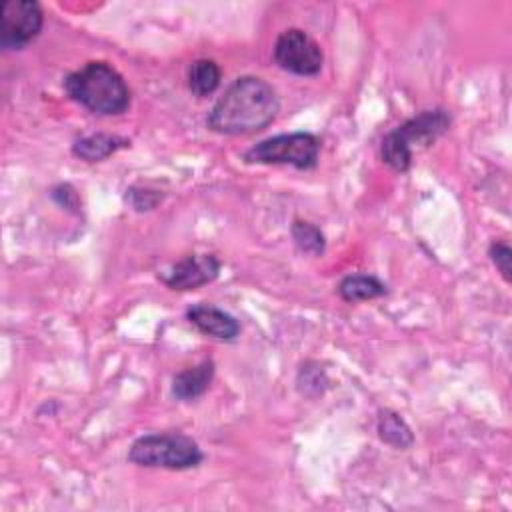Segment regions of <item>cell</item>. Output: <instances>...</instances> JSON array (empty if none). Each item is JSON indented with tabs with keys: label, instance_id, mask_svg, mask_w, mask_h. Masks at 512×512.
<instances>
[{
	"label": "cell",
	"instance_id": "1",
	"mask_svg": "<svg viewBox=\"0 0 512 512\" xmlns=\"http://www.w3.org/2000/svg\"><path fill=\"white\" fill-rule=\"evenodd\" d=\"M276 90L258 76L236 78L212 106L206 124L226 136L254 134L266 128L278 114Z\"/></svg>",
	"mask_w": 512,
	"mask_h": 512
},
{
	"label": "cell",
	"instance_id": "2",
	"mask_svg": "<svg viewBox=\"0 0 512 512\" xmlns=\"http://www.w3.org/2000/svg\"><path fill=\"white\" fill-rule=\"evenodd\" d=\"M68 96L98 116H116L128 110L130 90L124 78L106 62H88L64 80Z\"/></svg>",
	"mask_w": 512,
	"mask_h": 512
},
{
	"label": "cell",
	"instance_id": "3",
	"mask_svg": "<svg viewBox=\"0 0 512 512\" xmlns=\"http://www.w3.org/2000/svg\"><path fill=\"white\" fill-rule=\"evenodd\" d=\"M450 128V114L442 108L424 110L382 138V160L396 172H406L412 164L414 144H432Z\"/></svg>",
	"mask_w": 512,
	"mask_h": 512
},
{
	"label": "cell",
	"instance_id": "4",
	"mask_svg": "<svg viewBox=\"0 0 512 512\" xmlns=\"http://www.w3.org/2000/svg\"><path fill=\"white\" fill-rule=\"evenodd\" d=\"M128 460L146 468L188 470L202 462V450L186 434H146L134 440Z\"/></svg>",
	"mask_w": 512,
	"mask_h": 512
},
{
	"label": "cell",
	"instance_id": "5",
	"mask_svg": "<svg viewBox=\"0 0 512 512\" xmlns=\"http://www.w3.org/2000/svg\"><path fill=\"white\" fill-rule=\"evenodd\" d=\"M320 140L310 132H292L266 138L244 152L248 164H290L298 170H310L318 164Z\"/></svg>",
	"mask_w": 512,
	"mask_h": 512
},
{
	"label": "cell",
	"instance_id": "6",
	"mask_svg": "<svg viewBox=\"0 0 512 512\" xmlns=\"http://www.w3.org/2000/svg\"><path fill=\"white\" fill-rule=\"evenodd\" d=\"M42 8L34 0H6L0 8V46L20 50L42 30Z\"/></svg>",
	"mask_w": 512,
	"mask_h": 512
},
{
	"label": "cell",
	"instance_id": "7",
	"mask_svg": "<svg viewBox=\"0 0 512 512\" xmlns=\"http://www.w3.org/2000/svg\"><path fill=\"white\" fill-rule=\"evenodd\" d=\"M274 60L282 70L298 76H316L322 70L320 46L300 28L284 30L274 42Z\"/></svg>",
	"mask_w": 512,
	"mask_h": 512
},
{
	"label": "cell",
	"instance_id": "8",
	"mask_svg": "<svg viewBox=\"0 0 512 512\" xmlns=\"http://www.w3.org/2000/svg\"><path fill=\"white\" fill-rule=\"evenodd\" d=\"M220 274V260L214 254H190L176 262L162 282L172 290H194L210 284Z\"/></svg>",
	"mask_w": 512,
	"mask_h": 512
},
{
	"label": "cell",
	"instance_id": "9",
	"mask_svg": "<svg viewBox=\"0 0 512 512\" xmlns=\"http://www.w3.org/2000/svg\"><path fill=\"white\" fill-rule=\"evenodd\" d=\"M186 318L192 326H196L202 334L210 336V338H216V340H234L238 334H240V324L238 320L212 306V304H206V302H200V304H194L188 308L186 312Z\"/></svg>",
	"mask_w": 512,
	"mask_h": 512
},
{
	"label": "cell",
	"instance_id": "10",
	"mask_svg": "<svg viewBox=\"0 0 512 512\" xmlns=\"http://www.w3.org/2000/svg\"><path fill=\"white\" fill-rule=\"evenodd\" d=\"M214 378V362L212 360H204L192 368H186L182 372H178L172 380V394L178 400H196L200 398L208 386L212 384Z\"/></svg>",
	"mask_w": 512,
	"mask_h": 512
},
{
	"label": "cell",
	"instance_id": "11",
	"mask_svg": "<svg viewBox=\"0 0 512 512\" xmlns=\"http://www.w3.org/2000/svg\"><path fill=\"white\" fill-rule=\"evenodd\" d=\"M130 142L122 136H116V134H104V132H98V134H90V136H84L80 140L74 142L72 146V152L74 156H78L80 160H86V162H100L104 158H108L110 154H114L116 150L120 148H126Z\"/></svg>",
	"mask_w": 512,
	"mask_h": 512
},
{
	"label": "cell",
	"instance_id": "12",
	"mask_svg": "<svg viewBox=\"0 0 512 512\" xmlns=\"http://www.w3.org/2000/svg\"><path fill=\"white\" fill-rule=\"evenodd\" d=\"M338 294L346 302L372 300L386 294V284L372 274H350L338 284Z\"/></svg>",
	"mask_w": 512,
	"mask_h": 512
},
{
	"label": "cell",
	"instance_id": "13",
	"mask_svg": "<svg viewBox=\"0 0 512 512\" xmlns=\"http://www.w3.org/2000/svg\"><path fill=\"white\" fill-rule=\"evenodd\" d=\"M220 78H222L220 66L214 60L202 58V60H196L188 70V88L194 96L204 98L220 86Z\"/></svg>",
	"mask_w": 512,
	"mask_h": 512
},
{
	"label": "cell",
	"instance_id": "14",
	"mask_svg": "<svg viewBox=\"0 0 512 512\" xmlns=\"http://www.w3.org/2000/svg\"><path fill=\"white\" fill-rule=\"evenodd\" d=\"M378 436L382 442L406 450L412 446L414 436L410 426L400 418V414L392 412V410H382L378 416Z\"/></svg>",
	"mask_w": 512,
	"mask_h": 512
},
{
	"label": "cell",
	"instance_id": "15",
	"mask_svg": "<svg viewBox=\"0 0 512 512\" xmlns=\"http://www.w3.org/2000/svg\"><path fill=\"white\" fill-rule=\"evenodd\" d=\"M290 232H292V240L300 252L312 254V256H320L324 252L326 240L318 226H314L306 220H294Z\"/></svg>",
	"mask_w": 512,
	"mask_h": 512
},
{
	"label": "cell",
	"instance_id": "16",
	"mask_svg": "<svg viewBox=\"0 0 512 512\" xmlns=\"http://www.w3.org/2000/svg\"><path fill=\"white\" fill-rule=\"evenodd\" d=\"M488 254H490V260L494 262V266L498 268V272L502 274V278L506 282H510V278H512L510 276V260H512L510 246L504 244V242H492Z\"/></svg>",
	"mask_w": 512,
	"mask_h": 512
},
{
	"label": "cell",
	"instance_id": "17",
	"mask_svg": "<svg viewBox=\"0 0 512 512\" xmlns=\"http://www.w3.org/2000/svg\"><path fill=\"white\" fill-rule=\"evenodd\" d=\"M300 382H304V388H300L304 394H310V388H316V394H320V392H322L320 384H326L328 380H326L324 370L314 368V376H312V374H310V366H306V368H302V370H300L298 384H300Z\"/></svg>",
	"mask_w": 512,
	"mask_h": 512
},
{
	"label": "cell",
	"instance_id": "18",
	"mask_svg": "<svg viewBox=\"0 0 512 512\" xmlns=\"http://www.w3.org/2000/svg\"><path fill=\"white\" fill-rule=\"evenodd\" d=\"M52 196H54V200H58L62 206H66V208H74L76 206V200H78V196H76V192L72 190V186H68V184H60L58 188H54L52 190Z\"/></svg>",
	"mask_w": 512,
	"mask_h": 512
}]
</instances>
